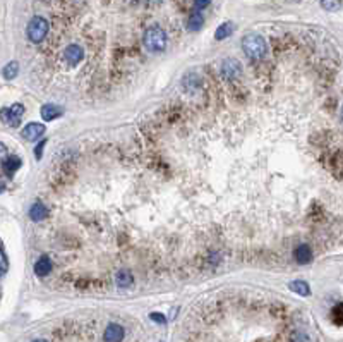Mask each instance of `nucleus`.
<instances>
[{
	"label": "nucleus",
	"instance_id": "1",
	"mask_svg": "<svg viewBox=\"0 0 343 342\" xmlns=\"http://www.w3.org/2000/svg\"><path fill=\"white\" fill-rule=\"evenodd\" d=\"M143 42H144V47L148 48L149 52L158 53V52H163L166 48V42H168V38H166V33H165L163 28L151 26V28L146 29Z\"/></svg>",
	"mask_w": 343,
	"mask_h": 342
},
{
	"label": "nucleus",
	"instance_id": "2",
	"mask_svg": "<svg viewBox=\"0 0 343 342\" xmlns=\"http://www.w3.org/2000/svg\"><path fill=\"white\" fill-rule=\"evenodd\" d=\"M242 50L246 52V55L254 61H261L266 55V42L263 40V36L259 35H247L242 40Z\"/></svg>",
	"mask_w": 343,
	"mask_h": 342
},
{
	"label": "nucleus",
	"instance_id": "3",
	"mask_svg": "<svg viewBox=\"0 0 343 342\" xmlns=\"http://www.w3.org/2000/svg\"><path fill=\"white\" fill-rule=\"evenodd\" d=\"M47 33H48V23H47V19L41 16H34L26 28V35L29 38V42H33V43L43 42L47 36Z\"/></svg>",
	"mask_w": 343,
	"mask_h": 342
},
{
	"label": "nucleus",
	"instance_id": "4",
	"mask_svg": "<svg viewBox=\"0 0 343 342\" xmlns=\"http://www.w3.org/2000/svg\"><path fill=\"white\" fill-rule=\"evenodd\" d=\"M24 115V107L21 104H14L11 107L0 109V120L9 128H17L21 124V119Z\"/></svg>",
	"mask_w": 343,
	"mask_h": 342
},
{
	"label": "nucleus",
	"instance_id": "5",
	"mask_svg": "<svg viewBox=\"0 0 343 342\" xmlns=\"http://www.w3.org/2000/svg\"><path fill=\"white\" fill-rule=\"evenodd\" d=\"M125 330L119 324H110L103 332V340L105 342H122L124 340Z\"/></svg>",
	"mask_w": 343,
	"mask_h": 342
},
{
	"label": "nucleus",
	"instance_id": "6",
	"mask_svg": "<svg viewBox=\"0 0 343 342\" xmlns=\"http://www.w3.org/2000/svg\"><path fill=\"white\" fill-rule=\"evenodd\" d=\"M242 74V67L235 58H227V61H223L222 64V76L227 77V79H235V77H239Z\"/></svg>",
	"mask_w": 343,
	"mask_h": 342
},
{
	"label": "nucleus",
	"instance_id": "7",
	"mask_svg": "<svg viewBox=\"0 0 343 342\" xmlns=\"http://www.w3.org/2000/svg\"><path fill=\"white\" fill-rule=\"evenodd\" d=\"M43 133H45V126L40 124V122H29L23 129V138L28 141H36L38 138H41Z\"/></svg>",
	"mask_w": 343,
	"mask_h": 342
},
{
	"label": "nucleus",
	"instance_id": "8",
	"mask_svg": "<svg viewBox=\"0 0 343 342\" xmlns=\"http://www.w3.org/2000/svg\"><path fill=\"white\" fill-rule=\"evenodd\" d=\"M63 55H66V61L69 64L76 66L79 64L82 61V57H84V52H82V48L79 45H69L66 48V52H63Z\"/></svg>",
	"mask_w": 343,
	"mask_h": 342
},
{
	"label": "nucleus",
	"instance_id": "9",
	"mask_svg": "<svg viewBox=\"0 0 343 342\" xmlns=\"http://www.w3.org/2000/svg\"><path fill=\"white\" fill-rule=\"evenodd\" d=\"M293 256H295L297 263H301V265H307V263L312 260L311 246H309V244H301V246H297L295 251H293Z\"/></svg>",
	"mask_w": 343,
	"mask_h": 342
},
{
	"label": "nucleus",
	"instance_id": "10",
	"mask_svg": "<svg viewBox=\"0 0 343 342\" xmlns=\"http://www.w3.org/2000/svg\"><path fill=\"white\" fill-rule=\"evenodd\" d=\"M40 114L43 117V120H53V119H57V117H60L63 114V109L62 107H58V105L47 104V105L41 107Z\"/></svg>",
	"mask_w": 343,
	"mask_h": 342
},
{
	"label": "nucleus",
	"instance_id": "11",
	"mask_svg": "<svg viewBox=\"0 0 343 342\" xmlns=\"http://www.w3.org/2000/svg\"><path fill=\"white\" fill-rule=\"evenodd\" d=\"M48 215V210H47V207L43 203H40V202H36V203H33L31 205V208H29V218H31L33 222H40V220H43Z\"/></svg>",
	"mask_w": 343,
	"mask_h": 342
},
{
	"label": "nucleus",
	"instance_id": "12",
	"mask_svg": "<svg viewBox=\"0 0 343 342\" xmlns=\"http://www.w3.org/2000/svg\"><path fill=\"white\" fill-rule=\"evenodd\" d=\"M52 260L48 256H41L40 260H38L36 263H34V273H36L38 277H45L48 275V273L52 272Z\"/></svg>",
	"mask_w": 343,
	"mask_h": 342
},
{
	"label": "nucleus",
	"instance_id": "13",
	"mask_svg": "<svg viewBox=\"0 0 343 342\" xmlns=\"http://www.w3.org/2000/svg\"><path fill=\"white\" fill-rule=\"evenodd\" d=\"M21 164L23 162L19 157H6V160H4V164H2V169L7 175H14L16 170L21 167Z\"/></svg>",
	"mask_w": 343,
	"mask_h": 342
},
{
	"label": "nucleus",
	"instance_id": "14",
	"mask_svg": "<svg viewBox=\"0 0 343 342\" xmlns=\"http://www.w3.org/2000/svg\"><path fill=\"white\" fill-rule=\"evenodd\" d=\"M115 282H117V286L124 289V287H131L132 284H134V277H132V273L129 270H120L119 273H117Z\"/></svg>",
	"mask_w": 343,
	"mask_h": 342
},
{
	"label": "nucleus",
	"instance_id": "15",
	"mask_svg": "<svg viewBox=\"0 0 343 342\" xmlns=\"http://www.w3.org/2000/svg\"><path fill=\"white\" fill-rule=\"evenodd\" d=\"M288 289L297 292V294L301 296H309L311 294V289H309V284L304 280H292L290 284H288Z\"/></svg>",
	"mask_w": 343,
	"mask_h": 342
},
{
	"label": "nucleus",
	"instance_id": "16",
	"mask_svg": "<svg viewBox=\"0 0 343 342\" xmlns=\"http://www.w3.org/2000/svg\"><path fill=\"white\" fill-rule=\"evenodd\" d=\"M203 24H204L203 14L194 12L192 16L189 17V21H187V29H189V31H199V29L203 28Z\"/></svg>",
	"mask_w": 343,
	"mask_h": 342
},
{
	"label": "nucleus",
	"instance_id": "17",
	"mask_svg": "<svg viewBox=\"0 0 343 342\" xmlns=\"http://www.w3.org/2000/svg\"><path fill=\"white\" fill-rule=\"evenodd\" d=\"M233 29H235L233 23H223L222 26H218L217 33H215V38H217V40H225V38L232 36Z\"/></svg>",
	"mask_w": 343,
	"mask_h": 342
},
{
	"label": "nucleus",
	"instance_id": "18",
	"mask_svg": "<svg viewBox=\"0 0 343 342\" xmlns=\"http://www.w3.org/2000/svg\"><path fill=\"white\" fill-rule=\"evenodd\" d=\"M17 72H19V64L17 62H14V61L9 62V64L2 69V74H4L6 79H14V77L17 76Z\"/></svg>",
	"mask_w": 343,
	"mask_h": 342
},
{
	"label": "nucleus",
	"instance_id": "19",
	"mask_svg": "<svg viewBox=\"0 0 343 342\" xmlns=\"http://www.w3.org/2000/svg\"><path fill=\"white\" fill-rule=\"evenodd\" d=\"M321 7L325 9V11L336 12V11H340L341 9V0H323Z\"/></svg>",
	"mask_w": 343,
	"mask_h": 342
},
{
	"label": "nucleus",
	"instance_id": "20",
	"mask_svg": "<svg viewBox=\"0 0 343 342\" xmlns=\"http://www.w3.org/2000/svg\"><path fill=\"white\" fill-rule=\"evenodd\" d=\"M7 268H9V261H7V256H6V251H4L2 244H0V278L6 275Z\"/></svg>",
	"mask_w": 343,
	"mask_h": 342
},
{
	"label": "nucleus",
	"instance_id": "21",
	"mask_svg": "<svg viewBox=\"0 0 343 342\" xmlns=\"http://www.w3.org/2000/svg\"><path fill=\"white\" fill-rule=\"evenodd\" d=\"M149 318L153 320V321H156V324H160V325L166 324V316H163L161 313H151V315H149Z\"/></svg>",
	"mask_w": 343,
	"mask_h": 342
},
{
	"label": "nucleus",
	"instance_id": "22",
	"mask_svg": "<svg viewBox=\"0 0 343 342\" xmlns=\"http://www.w3.org/2000/svg\"><path fill=\"white\" fill-rule=\"evenodd\" d=\"M6 157H7V146L4 143H0V167H2V164H4V160H6Z\"/></svg>",
	"mask_w": 343,
	"mask_h": 342
},
{
	"label": "nucleus",
	"instance_id": "23",
	"mask_svg": "<svg viewBox=\"0 0 343 342\" xmlns=\"http://www.w3.org/2000/svg\"><path fill=\"white\" fill-rule=\"evenodd\" d=\"M335 321L336 325H341V305H336L335 308Z\"/></svg>",
	"mask_w": 343,
	"mask_h": 342
},
{
	"label": "nucleus",
	"instance_id": "24",
	"mask_svg": "<svg viewBox=\"0 0 343 342\" xmlns=\"http://www.w3.org/2000/svg\"><path fill=\"white\" fill-rule=\"evenodd\" d=\"M209 2H211V0H194V6L201 11V9L208 7V6H209Z\"/></svg>",
	"mask_w": 343,
	"mask_h": 342
},
{
	"label": "nucleus",
	"instance_id": "25",
	"mask_svg": "<svg viewBox=\"0 0 343 342\" xmlns=\"http://www.w3.org/2000/svg\"><path fill=\"white\" fill-rule=\"evenodd\" d=\"M43 146H45V141H41V143H38V145H36V150H34V155H36V158H41Z\"/></svg>",
	"mask_w": 343,
	"mask_h": 342
},
{
	"label": "nucleus",
	"instance_id": "26",
	"mask_svg": "<svg viewBox=\"0 0 343 342\" xmlns=\"http://www.w3.org/2000/svg\"><path fill=\"white\" fill-rule=\"evenodd\" d=\"M4 189H6V186H4L2 183H0V193H4Z\"/></svg>",
	"mask_w": 343,
	"mask_h": 342
},
{
	"label": "nucleus",
	"instance_id": "27",
	"mask_svg": "<svg viewBox=\"0 0 343 342\" xmlns=\"http://www.w3.org/2000/svg\"><path fill=\"white\" fill-rule=\"evenodd\" d=\"M33 342H48V340H43V339H36V340H33Z\"/></svg>",
	"mask_w": 343,
	"mask_h": 342
}]
</instances>
